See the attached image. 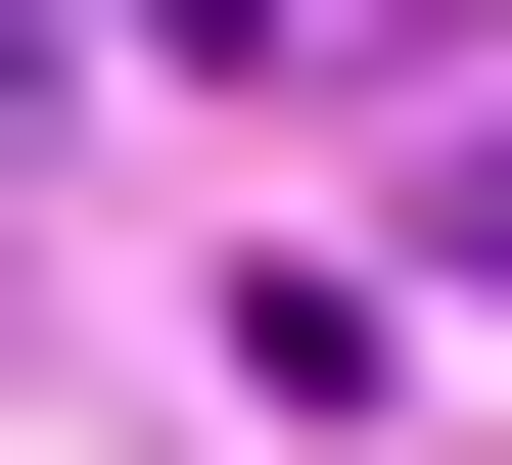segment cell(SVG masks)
Here are the masks:
<instances>
[{
	"mask_svg": "<svg viewBox=\"0 0 512 465\" xmlns=\"http://www.w3.org/2000/svg\"><path fill=\"white\" fill-rule=\"evenodd\" d=\"M419 233H466V279H512V93H466V140H419Z\"/></svg>",
	"mask_w": 512,
	"mask_h": 465,
	"instance_id": "cell-1",
	"label": "cell"
}]
</instances>
